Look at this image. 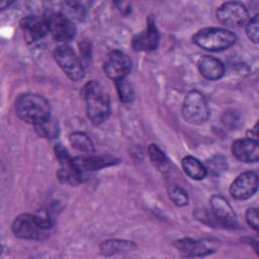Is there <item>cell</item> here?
<instances>
[{
	"label": "cell",
	"instance_id": "cell-9",
	"mask_svg": "<svg viewBox=\"0 0 259 259\" xmlns=\"http://www.w3.org/2000/svg\"><path fill=\"white\" fill-rule=\"evenodd\" d=\"M11 228L16 237L27 240H40L46 232L38 226L34 214L30 213L19 214L13 221Z\"/></svg>",
	"mask_w": 259,
	"mask_h": 259
},
{
	"label": "cell",
	"instance_id": "cell-17",
	"mask_svg": "<svg viewBox=\"0 0 259 259\" xmlns=\"http://www.w3.org/2000/svg\"><path fill=\"white\" fill-rule=\"evenodd\" d=\"M175 247L185 256H204L213 252V248L208 247L204 242H197L189 238H183L174 243Z\"/></svg>",
	"mask_w": 259,
	"mask_h": 259
},
{
	"label": "cell",
	"instance_id": "cell-8",
	"mask_svg": "<svg viewBox=\"0 0 259 259\" xmlns=\"http://www.w3.org/2000/svg\"><path fill=\"white\" fill-rule=\"evenodd\" d=\"M132 69L131 59L120 51H111L105 58L103 71L113 81L125 78Z\"/></svg>",
	"mask_w": 259,
	"mask_h": 259
},
{
	"label": "cell",
	"instance_id": "cell-28",
	"mask_svg": "<svg viewBox=\"0 0 259 259\" xmlns=\"http://www.w3.org/2000/svg\"><path fill=\"white\" fill-rule=\"evenodd\" d=\"M206 171H210L213 175H220L227 169L226 160L221 156H215L206 163Z\"/></svg>",
	"mask_w": 259,
	"mask_h": 259
},
{
	"label": "cell",
	"instance_id": "cell-29",
	"mask_svg": "<svg viewBox=\"0 0 259 259\" xmlns=\"http://www.w3.org/2000/svg\"><path fill=\"white\" fill-rule=\"evenodd\" d=\"M259 17L258 15H254L246 25V33L250 40L257 44L259 38Z\"/></svg>",
	"mask_w": 259,
	"mask_h": 259
},
{
	"label": "cell",
	"instance_id": "cell-13",
	"mask_svg": "<svg viewBox=\"0 0 259 259\" xmlns=\"http://www.w3.org/2000/svg\"><path fill=\"white\" fill-rule=\"evenodd\" d=\"M233 155L241 162L254 163L259 159L258 142L249 138L240 139L232 145Z\"/></svg>",
	"mask_w": 259,
	"mask_h": 259
},
{
	"label": "cell",
	"instance_id": "cell-31",
	"mask_svg": "<svg viewBox=\"0 0 259 259\" xmlns=\"http://www.w3.org/2000/svg\"><path fill=\"white\" fill-rule=\"evenodd\" d=\"M246 221L252 229H254L255 231L258 230V211H257V208L251 207L247 210Z\"/></svg>",
	"mask_w": 259,
	"mask_h": 259
},
{
	"label": "cell",
	"instance_id": "cell-11",
	"mask_svg": "<svg viewBox=\"0 0 259 259\" xmlns=\"http://www.w3.org/2000/svg\"><path fill=\"white\" fill-rule=\"evenodd\" d=\"M258 188V176L253 171L240 174L230 186V194L239 200L250 198Z\"/></svg>",
	"mask_w": 259,
	"mask_h": 259
},
{
	"label": "cell",
	"instance_id": "cell-27",
	"mask_svg": "<svg viewBox=\"0 0 259 259\" xmlns=\"http://www.w3.org/2000/svg\"><path fill=\"white\" fill-rule=\"evenodd\" d=\"M148 153L150 156L151 161L158 167H161L163 165L166 164L167 162V158L165 156V154L163 153V151L155 144H152L149 146L148 148Z\"/></svg>",
	"mask_w": 259,
	"mask_h": 259
},
{
	"label": "cell",
	"instance_id": "cell-25",
	"mask_svg": "<svg viewBox=\"0 0 259 259\" xmlns=\"http://www.w3.org/2000/svg\"><path fill=\"white\" fill-rule=\"evenodd\" d=\"M168 194L172 202L177 206H184L188 202L187 192L178 185H170L168 188Z\"/></svg>",
	"mask_w": 259,
	"mask_h": 259
},
{
	"label": "cell",
	"instance_id": "cell-10",
	"mask_svg": "<svg viewBox=\"0 0 259 259\" xmlns=\"http://www.w3.org/2000/svg\"><path fill=\"white\" fill-rule=\"evenodd\" d=\"M209 201L211 213L219 226L231 229L238 227L236 213L228 200L221 195H212Z\"/></svg>",
	"mask_w": 259,
	"mask_h": 259
},
{
	"label": "cell",
	"instance_id": "cell-15",
	"mask_svg": "<svg viewBox=\"0 0 259 259\" xmlns=\"http://www.w3.org/2000/svg\"><path fill=\"white\" fill-rule=\"evenodd\" d=\"M159 32L154 20L149 19L146 30L137 34L133 38V48L138 52H150L157 49L159 45Z\"/></svg>",
	"mask_w": 259,
	"mask_h": 259
},
{
	"label": "cell",
	"instance_id": "cell-30",
	"mask_svg": "<svg viewBox=\"0 0 259 259\" xmlns=\"http://www.w3.org/2000/svg\"><path fill=\"white\" fill-rule=\"evenodd\" d=\"M34 218L38 224V226L44 230V231H47L49 229L52 228V219H51V215L50 213L46 210V209H40V210H37L35 213H34Z\"/></svg>",
	"mask_w": 259,
	"mask_h": 259
},
{
	"label": "cell",
	"instance_id": "cell-32",
	"mask_svg": "<svg viewBox=\"0 0 259 259\" xmlns=\"http://www.w3.org/2000/svg\"><path fill=\"white\" fill-rule=\"evenodd\" d=\"M55 152H56V156L60 162V164H63V163H66V162H69L72 158L70 157L69 153L67 152V150L62 147V145H56L55 147Z\"/></svg>",
	"mask_w": 259,
	"mask_h": 259
},
{
	"label": "cell",
	"instance_id": "cell-34",
	"mask_svg": "<svg viewBox=\"0 0 259 259\" xmlns=\"http://www.w3.org/2000/svg\"><path fill=\"white\" fill-rule=\"evenodd\" d=\"M257 127H258V124H255V126L248 133V137L247 138L257 141V138H258V130H257Z\"/></svg>",
	"mask_w": 259,
	"mask_h": 259
},
{
	"label": "cell",
	"instance_id": "cell-23",
	"mask_svg": "<svg viewBox=\"0 0 259 259\" xmlns=\"http://www.w3.org/2000/svg\"><path fill=\"white\" fill-rule=\"evenodd\" d=\"M222 122L225 127L231 131L237 130L242 124L241 114L235 109H228L222 115Z\"/></svg>",
	"mask_w": 259,
	"mask_h": 259
},
{
	"label": "cell",
	"instance_id": "cell-19",
	"mask_svg": "<svg viewBox=\"0 0 259 259\" xmlns=\"http://www.w3.org/2000/svg\"><path fill=\"white\" fill-rule=\"evenodd\" d=\"M136 249L134 242L124 240H107L101 243L100 252L104 256H110L122 252H128Z\"/></svg>",
	"mask_w": 259,
	"mask_h": 259
},
{
	"label": "cell",
	"instance_id": "cell-18",
	"mask_svg": "<svg viewBox=\"0 0 259 259\" xmlns=\"http://www.w3.org/2000/svg\"><path fill=\"white\" fill-rule=\"evenodd\" d=\"M71 160L69 162L61 164V168L58 171V177L61 182L75 186V185L80 184L83 181L84 173L78 171L72 165Z\"/></svg>",
	"mask_w": 259,
	"mask_h": 259
},
{
	"label": "cell",
	"instance_id": "cell-4",
	"mask_svg": "<svg viewBox=\"0 0 259 259\" xmlns=\"http://www.w3.org/2000/svg\"><path fill=\"white\" fill-rule=\"evenodd\" d=\"M182 115L191 124H202L209 116V107L205 97L198 91L188 92L182 104Z\"/></svg>",
	"mask_w": 259,
	"mask_h": 259
},
{
	"label": "cell",
	"instance_id": "cell-2",
	"mask_svg": "<svg viewBox=\"0 0 259 259\" xmlns=\"http://www.w3.org/2000/svg\"><path fill=\"white\" fill-rule=\"evenodd\" d=\"M17 115L24 121L33 125L50 118L51 107L49 101L41 95L25 93L15 102Z\"/></svg>",
	"mask_w": 259,
	"mask_h": 259
},
{
	"label": "cell",
	"instance_id": "cell-3",
	"mask_svg": "<svg viewBox=\"0 0 259 259\" xmlns=\"http://www.w3.org/2000/svg\"><path fill=\"white\" fill-rule=\"evenodd\" d=\"M193 41L203 50L220 52L231 48L236 41V35L228 29L206 27L193 35Z\"/></svg>",
	"mask_w": 259,
	"mask_h": 259
},
{
	"label": "cell",
	"instance_id": "cell-24",
	"mask_svg": "<svg viewBox=\"0 0 259 259\" xmlns=\"http://www.w3.org/2000/svg\"><path fill=\"white\" fill-rule=\"evenodd\" d=\"M115 82V87L119 96V99L122 102H130L134 98V89L131 83L125 79H119L114 81Z\"/></svg>",
	"mask_w": 259,
	"mask_h": 259
},
{
	"label": "cell",
	"instance_id": "cell-33",
	"mask_svg": "<svg viewBox=\"0 0 259 259\" xmlns=\"http://www.w3.org/2000/svg\"><path fill=\"white\" fill-rule=\"evenodd\" d=\"M114 4L116 5L117 9L122 13V14H128L131 12V4L127 2H114Z\"/></svg>",
	"mask_w": 259,
	"mask_h": 259
},
{
	"label": "cell",
	"instance_id": "cell-5",
	"mask_svg": "<svg viewBox=\"0 0 259 259\" xmlns=\"http://www.w3.org/2000/svg\"><path fill=\"white\" fill-rule=\"evenodd\" d=\"M54 58L63 72L72 81H80L84 77V68L75 52L66 45L59 46L54 51Z\"/></svg>",
	"mask_w": 259,
	"mask_h": 259
},
{
	"label": "cell",
	"instance_id": "cell-7",
	"mask_svg": "<svg viewBox=\"0 0 259 259\" xmlns=\"http://www.w3.org/2000/svg\"><path fill=\"white\" fill-rule=\"evenodd\" d=\"M248 17L246 6L237 1L223 3L217 10L218 20L227 27H237L242 25Z\"/></svg>",
	"mask_w": 259,
	"mask_h": 259
},
{
	"label": "cell",
	"instance_id": "cell-22",
	"mask_svg": "<svg viewBox=\"0 0 259 259\" xmlns=\"http://www.w3.org/2000/svg\"><path fill=\"white\" fill-rule=\"evenodd\" d=\"M35 132L46 139H55L59 136L60 127L58 125V122L53 120L51 117L38 124L34 125Z\"/></svg>",
	"mask_w": 259,
	"mask_h": 259
},
{
	"label": "cell",
	"instance_id": "cell-16",
	"mask_svg": "<svg viewBox=\"0 0 259 259\" xmlns=\"http://www.w3.org/2000/svg\"><path fill=\"white\" fill-rule=\"evenodd\" d=\"M198 69L200 74L208 80H218L225 74L224 64L220 60L209 56H204L199 59Z\"/></svg>",
	"mask_w": 259,
	"mask_h": 259
},
{
	"label": "cell",
	"instance_id": "cell-26",
	"mask_svg": "<svg viewBox=\"0 0 259 259\" xmlns=\"http://www.w3.org/2000/svg\"><path fill=\"white\" fill-rule=\"evenodd\" d=\"M64 12H62L65 16H67L70 20L78 19L81 20L84 16V9L76 2H67L65 3Z\"/></svg>",
	"mask_w": 259,
	"mask_h": 259
},
{
	"label": "cell",
	"instance_id": "cell-12",
	"mask_svg": "<svg viewBox=\"0 0 259 259\" xmlns=\"http://www.w3.org/2000/svg\"><path fill=\"white\" fill-rule=\"evenodd\" d=\"M20 26L23 31L24 37L28 42L36 41L49 32L48 24L45 17L36 15H27L20 21Z\"/></svg>",
	"mask_w": 259,
	"mask_h": 259
},
{
	"label": "cell",
	"instance_id": "cell-21",
	"mask_svg": "<svg viewBox=\"0 0 259 259\" xmlns=\"http://www.w3.org/2000/svg\"><path fill=\"white\" fill-rule=\"evenodd\" d=\"M69 141L72 147L80 152L91 153L94 150V146L91 139L85 133L74 132L70 135Z\"/></svg>",
	"mask_w": 259,
	"mask_h": 259
},
{
	"label": "cell",
	"instance_id": "cell-1",
	"mask_svg": "<svg viewBox=\"0 0 259 259\" xmlns=\"http://www.w3.org/2000/svg\"><path fill=\"white\" fill-rule=\"evenodd\" d=\"M86 102V110L88 118L94 124H100L105 121L110 113L109 96L102 85L91 80L84 85L81 91Z\"/></svg>",
	"mask_w": 259,
	"mask_h": 259
},
{
	"label": "cell",
	"instance_id": "cell-6",
	"mask_svg": "<svg viewBox=\"0 0 259 259\" xmlns=\"http://www.w3.org/2000/svg\"><path fill=\"white\" fill-rule=\"evenodd\" d=\"M49 32L58 41H69L76 34V27L62 12H49L46 16Z\"/></svg>",
	"mask_w": 259,
	"mask_h": 259
},
{
	"label": "cell",
	"instance_id": "cell-20",
	"mask_svg": "<svg viewBox=\"0 0 259 259\" xmlns=\"http://www.w3.org/2000/svg\"><path fill=\"white\" fill-rule=\"evenodd\" d=\"M182 168L184 172L194 180L203 179L207 173L205 166L191 156H186L182 159Z\"/></svg>",
	"mask_w": 259,
	"mask_h": 259
},
{
	"label": "cell",
	"instance_id": "cell-14",
	"mask_svg": "<svg viewBox=\"0 0 259 259\" xmlns=\"http://www.w3.org/2000/svg\"><path fill=\"white\" fill-rule=\"evenodd\" d=\"M72 165L80 172L85 173L87 171L99 170L101 168L114 165L117 160L109 155L99 156H87V157H75L71 160Z\"/></svg>",
	"mask_w": 259,
	"mask_h": 259
}]
</instances>
